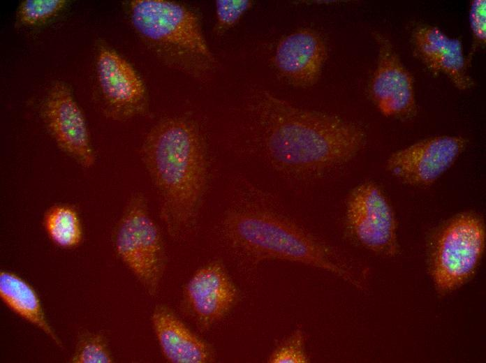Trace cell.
I'll return each mask as SVG.
<instances>
[{
	"label": "cell",
	"instance_id": "obj_1",
	"mask_svg": "<svg viewBox=\"0 0 486 363\" xmlns=\"http://www.w3.org/2000/svg\"><path fill=\"white\" fill-rule=\"evenodd\" d=\"M141 159L159 195L160 218L170 238L182 241L197 226L209 184L205 142L185 117L161 119L147 135Z\"/></svg>",
	"mask_w": 486,
	"mask_h": 363
},
{
	"label": "cell",
	"instance_id": "obj_2",
	"mask_svg": "<svg viewBox=\"0 0 486 363\" xmlns=\"http://www.w3.org/2000/svg\"><path fill=\"white\" fill-rule=\"evenodd\" d=\"M258 108L269 158L292 172H318L344 165L366 142L361 126L335 114L298 108L267 93Z\"/></svg>",
	"mask_w": 486,
	"mask_h": 363
},
{
	"label": "cell",
	"instance_id": "obj_3",
	"mask_svg": "<svg viewBox=\"0 0 486 363\" xmlns=\"http://www.w3.org/2000/svg\"><path fill=\"white\" fill-rule=\"evenodd\" d=\"M221 233L234 253L251 263L265 260L300 263L328 271L359 286L317 238L272 212L249 206L230 209L222 219Z\"/></svg>",
	"mask_w": 486,
	"mask_h": 363
},
{
	"label": "cell",
	"instance_id": "obj_4",
	"mask_svg": "<svg viewBox=\"0 0 486 363\" xmlns=\"http://www.w3.org/2000/svg\"><path fill=\"white\" fill-rule=\"evenodd\" d=\"M128 12L135 30L170 68L198 79L214 68V55L193 8L170 0H133Z\"/></svg>",
	"mask_w": 486,
	"mask_h": 363
},
{
	"label": "cell",
	"instance_id": "obj_5",
	"mask_svg": "<svg viewBox=\"0 0 486 363\" xmlns=\"http://www.w3.org/2000/svg\"><path fill=\"white\" fill-rule=\"evenodd\" d=\"M115 253L151 297L157 296L168 255L161 231L144 193L128 198L112 235Z\"/></svg>",
	"mask_w": 486,
	"mask_h": 363
},
{
	"label": "cell",
	"instance_id": "obj_6",
	"mask_svg": "<svg viewBox=\"0 0 486 363\" xmlns=\"http://www.w3.org/2000/svg\"><path fill=\"white\" fill-rule=\"evenodd\" d=\"M482 220L471 214L459 215L441 231L433 255L432 275L440 291L461 286L473 274L485 248Z\"/></svg>",
	"mask_w": 486,
	"mask_h": 363
},
{
	"label": "cell",
	"instance_id": "obj_7",
	"mask_svg": "<svg viewBox=\"0 0 486 363\" xmlns=\"http://www.w3.org/2000/svg\"><path fill=\"white\" fill-rule=\"evenodd\" d=\"M40 115L61 151L84 168L95 164L96 154L85 117L66 83L53 84L42 102Z\"/></svg>",
	"mask_w": 486,
	"mask_h": 363
},
{
	"label": "cell",
	"instance_id": "obj_8",
	"mask_svg": "<svg viewBox=\"0 0 486 363\" xmlns=\"http://www.w3.org/2000/svg\"><path fill=\"white\" fill-rule=\"evenodd\" d=\"M239 290L219 259L207 262L184 286L181 306L200 331L209 329L237 304Z\"/></svg>",
	"mask_w": 486,
	"mask_h": 363
},
{
	"label": "cell",
	"instance_id": "obj_9",
	"mask_svg": "<svg viewBox=\"0 0 486 363\" xmlns=\"http://www.w3.org/2000/svg\"><path fill=\"white\" fill-rule=\"evenodd\" d=\"M103 110L109 118L126 121L145 114L148 96L145 84L131 64L117 52L102 47L96 60Z\"/></svg>",
	"mask_w": 486,
	"mask_h": 363
},
{
	"label": "cell",
	"instance_id": "obj_10",
	"mask_svg": "<svg viewBox=\"0 0 486 363\" xmlns=\"http://www.w3.org/2000/svg\"><path fill=\"white\" fill-rule=\"evenodd\" d=\"M346 219L351 232L364 246L387 255L395 253L394 214L376 184L362 183L352 191L347 201Z\"/></svg>",
	"mask_w": 486,
	"mask_h": 363
},
{
	"label": "cell",
	"instance_id": "obj_11",
	"mask_svg": "<svg viewBox=\"0 0 486 363\" xmlns=\"http://www.w3.org/2000/svg\"><path fill=\"white\" fill-rule=\"evenodd\" d=\"M466 143L460 136L424 139L393 153L386 168L392 175L406 184L429 186L452 165Z\"/></svg>",
	"mask_w": 486,
	"mask_h": 363
},
{
	"label": "cell",
	"instance_id": "obj_12",
	"mask_svg": "<svg viewBox=\"0 0 486 363\" xmlns=\"http://www.w3.org/2000/svg\"><path fill=\"white\" fill-rule=\"evenodd\" d=\"M374 36L378 56L370 84L371 97L383 114L410 117L416 110L413 77L389 39L377 33Z\"/></svg>",
	"mask_w": 486,
	"mask_h": 363
},
{
	"label": "cell",
	"instance_id": "obj_13",
	"mask_svg": "<svg viewBox=\"0 0 486 363\" xmlns=\"http://www.w3.org/2000/svg\"><path fill=\"white\" fill-rule=\"evenodd\" d=\"M411 41L416 57L433 74H445L460 90L473 87L459 39L448 36L436 26L420 24L413 29Z\"/></svg>",
	"mask_w": 486,
	"mask_h": 363
},
{
	"label": "cell",
	"instance_id": "obj_14",
	"mask_svg": "<svg viewBox=\"0 0 486 363\" xmlns=\"http://www.w3.org/2000/svg\"><path fill=\"white\" fill-rule=\"evenodd\" d=\"M326 57L327 47L319 34L301 29L279 41L274 60L277 69L288 82L307 87L318 81Z\"/></svg>",
	"mask_w": 486,
	"mask_h": 363
},
{
	"label": "cell",
	"instance_id": "obj_15",
	"mask_svg": "<svg viewBox=\"0 0 486 363\" xmlns=\"http://www.w3.org/2000/svg\"><path fill=\"white\" fill-rule=\"evenodd\" d=\"M151 322L165 359L171 363H211L216 351L207 341L191 330L176 313L165 304H156Z\"/></svg>",
	"mask_w": 486,
	"mask_h": 363
},
{
	"label": "cell",
	"instance_id": "obj_16",
	"mask_svg": "<svg viewBox=\"0 0 486 363\" xmlns=\"http://www.w3.org/2000/svg\"><path fill=\"white\" fill-rule=\"evenodd\" d=\"M0 297L14 313L42 331L58 347L63 348L60 338L46 318L38 293L27 281L13 272L1 270Z\"/></svg>",
	"mask_w": 486,
	"mask_h": 363
},
{
	"label": "cell",
	"instance_id": "obj_17",
	"mask_svg": "<svg viewBox=\"0 0 486 363\" xmlns=\"http://www.w3.org/2000/svg\"><path fill=\"white\" fill-rule=\"evenodd\" d=\"M43 223L48 238L60 248L75 249L82 242L80 218L71 205L57 204L51 206L44 214Z\"/></svg>",
	"mask_w": 486,
	"mask_h": 363
},
{
	"label": "cell",
	"instance_id": "obj_18",
	"mask_svg": "<svg viewBox=\"0 0 486 363\" xmlns=\"http://www.w3.org/2000/svg\"><path fill=\"white\" fill-rule=\"evenodd\" d=\"M72 363H112L113 357L107 339L101 334L88 331L78 336Z\"/></svg>",
	"mask_w": 486,
	"mask_h": 363
},
{
	"label": "cell",
	"instance_id": "obj_19",
	"mask_svg": "<svg viewBox=\"0 0 486 363\" xmlns=\"http://www.w3.org/2000/svg\"><path fill=\"white\" fill-rule=\"evenodd\" d=\"M66 5L65 0H26L19 6L17 20L26 26L37 25L57 15Z\"/></svg>",
	"mask_w": 486,
	"mask_h": 363
},
{
	"label": "cell",
	"instance_id": "obj_20",
	"mask_svg": "<svg viewBox=\"0 0 486 363\" xmlns=\"http://www.w3.org/2000/svg\"><path fill=\"white\" fill-rule=\"evenodd\" d=\"M309 358L305 349V336L301 328L296 329L272 352L270 363H308Z\"/></svg>",
	"mask_w": 486,
	"mask_h": 363
},
{
	"label": "cell",
	"instance_id": "obj_21",
	"mask_svg": "<svg viewBox=\"0 0 486 363\" xmlns=\"http://www.w3.org/2000/svg\"><path fill=\"white\" fill-rule=\"evenodd\" d=\"M250 0H217L216 6V31L222 34L234 26L252 6Z\"/></svg>",
	"mask_w": 486,
	"mask_h": 363
},
{
	"label": "cell",
	"instance_id": "obj_22",
	"mask_svg": "<svg viewBox=\"0 0 486 363\" xmlns=\"http://www.w3.org/2000/svg\"><path fill=\"white\" fill-rule=\"evenodd\" d=\"M469 24L473 37L472 51L466 59L467 64L472 54L479 48L485 47L486 43V1H472L469 8Z\"/></svg>",
	"mask_w": 486,
	"mask_h": 363
}]
</instances>
